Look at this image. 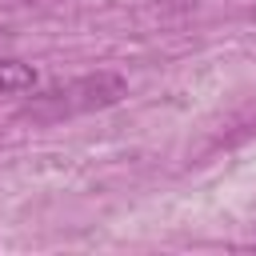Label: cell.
<instances>
[{
    "label": "cell",
    "instance_id": "7a4b0ae2",
    "mask_svg": "<svg viewBox=\"0 0 256 256\" xmlns=\"http://www.w3.org/2000/svg\"><path fill=\"white\" fill-rule=\"evenodd\" d=\"M36 88V68L24 60H0V96H20Z\"/></svg>",
    "mask_w": 256,
    "mask_h": 256
},
{
    "label": "cell",
    "instance_id": "6da1fadb",
    "mask_svg": "<svg viewBox=\"0 0 256 256\" xmlns=\"http://www.w3.org/2000/svg\"><path fill=\"white\" fill-rule=\"evenodd\" d=\"M124 92H128L124 76H116V72H92V76H80V80H68V84H56V88L40 92L36 100L24 104V116H36V120H64V116L112 108Z\"/></svg>",
    "mask_w": 256,
    "mask_h": 256
}]
</instances>
